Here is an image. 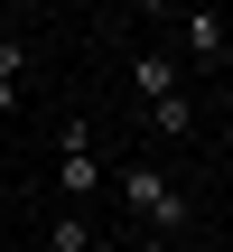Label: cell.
I'll list each match as a JSON object with an SVG mask.
<instances>
[{
	"label": "cell",
	"mask_w": 233,
	"mask_h": 252,
	"mask_svg": "<svg viewBox=\"0 0 233 252\" xmlns=\"http://www.w3.org/2000/svg\"><path fill=\"white\" fill-rule=\"evenodd\" d=\"M28 75V37H0V84H19Z\"/></svg>",
	"instance_id": "8992f818"
},
{
	"label": "cell",
	"mask_w": 233,
	"mask_h": 252,
	"mask_svg": "<svg viewBox=\"0 0 233 252\" xmlns=\"http://www.w3.org/2000/svg\"><path fill=\"white\" fill-rule=\"evenodd\" d=\"M121 206L149 224V243H177L187 234V187L159 178V168H121Z\"/></svg>",
	"instance_id": "6da1fadb"
},
{
	"label": "cell",
	"mask_w": 233,
	"mask_h": 252,
	"mask_svg": "<svg viewBox=\"0 0 233 252\" xmlns=\"http://www.w3.org/2000/svg\"><path fill=\"white\" fill-rule=\"evenodd\" d=\"M0 112H9V84H0Z\"/></svg>",
	"instance_id": "52a82bcc"
},
{
	"label": "cell",
	"mask_w": 233,
	"mask_h": 252,
	"mask_svg": "<svg viewBox=\"0 0 233 252\" xmlns=\"http://www.w3.org/2000/svg\"><path fill=\"white\" fill-rule=\"evenodd\" d=\"M149 122H159V131H168V140H187V131H196V103H187V94H177V103H159V112H149Z\"/></svg>",
	"instance_id": "5b68a950"
},
{
	"label": "cell",
	"mask_w": 233,
	"mask_h": 252,
	"mask_svg": "<svg viewBox=\"0 0 233 252\" xmlns=\"http://www.w3.org/2000/svg\"><path fill=\"white\" fill-rule=\"evenodd\" d=\"M187 56H224V9H187Z\"/></svg>",
	"instance_id": "277c9868"
},
{
	"label": "cell",
	"mask_w": 233,
	"mask_h": 252,
	"mask_svg": "<svg viewBox=\"0 0 233 252\" xmlns=\"http://www.w3.org/2000/svg\"><path fill=\"white\" fill-rule=\"evenodd\" d=\"M56 140H65V159H56V187H65V196L84 206V196L103 187V159H93V140H84V122H65Z\"/></svg>",
	"instance_id": "7a4b0ae2"
},
{
	"label": "cell",
	"mask_w": 233,
	"mask_h": 252,
	"mask_svg": "<svg viewBox=\"0 0 233 252\" xmlns=\"http://www.w3.org/2000/svg\"><path fill=\"white\" fill-rule=\"evenodd\" d=\"M140 252H168V243H140Z\"/></svg>",
	"instance_id": "ba28073f"
},
{
	"label": "cell",
	"mask_w": 233,
	"mask_h": 252,
	"mask_svg": "<svg viewBox=\"0 0 233 252\" xmlns=\"http://www.w3.org/2000/svg\"><path fill=\"white\" fill-rule=\"evenodd\" d=\"M131 84L149 94V112L177 103V56H168V47H140V56H131Z\"/></svg>",
	"instance_id": "3957f363"
},
{
	"label": "cell",
	"mask_w": 233,
	"mask_h": 252,
	"mask_svg": "<svg viewBox=\"0 0 233 252\" xmlns=\"http://www.w3.org/2000/svg\"><path fill=\"white\" fill-rule=\"evenodd\" d=\"M224 47H233V19H224Z\"/></svg>",
	"instance_id": "9c48e42d"
}]
</instances>
